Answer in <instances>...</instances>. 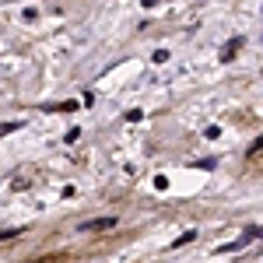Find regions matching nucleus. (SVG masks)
I'll list each match as a JSON object with an SVG mask.
<instances>
[{
  "label": "nucleus",
  "instance_id": "1",
  "mask_svg": "<svg viewBox=\"0 0 263 263\" xmlns=\"http://www.w3.org/2000/svg\"><path fill=\"white\" fill-rule=\"evenodd\" d=\"M105 228H116V218H99V221L84 224V232H105Z\"/></svg>",
  "mask_w": 263,
  "mask_h": 263
}]
</instances>
